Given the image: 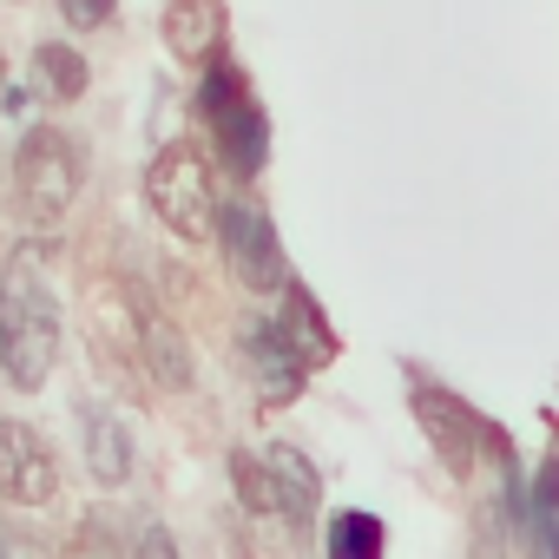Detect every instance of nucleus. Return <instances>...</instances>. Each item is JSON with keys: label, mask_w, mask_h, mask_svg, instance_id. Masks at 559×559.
I'll return each mask as SVG.
<instances>
[{"label": "nucleus", "mask_w": 559, "mask_h": 559, "mask_svg": "<svg viewBox=\"0 0 559 559\" xmlns=\"http://www.w3.org/2000/svg\"><path fill=\"white\" fill-rule=\"evenodd\" d=\"M53 362H60V304L34 257H14L0 270V376L21 395H34L47 389Z\"/></svg>", "instance_id": "1"}, {"label": "nucleus", "mask_w": 559, "mask_h": 559, "mask_svg": "<svg viewBox=\"0 0 559 559\" xmlns=\"http://www.w3.org/2000/svg\"><path fill=\"white\" fill-rule=\"evenodd\" d=\"M86 185V152L60 126H27L14 152V211L27 224H60Z\"/></svg>", "instance_id": "2"}, {"label": "nucleus", "mask_w": 559, "mask_h": 559, "mask_svg": "<svg viewBox=\"0 0 559 559\" xmlns=\"http://www.w3.org/2000/svg\"><path fill=\"white\" fill-rule=\"evenodd\" d=\"M145 204H152V217H158L171 237H211L224 198H217V178H211L204 152L165 145V152L145 165Z\"/></svg>", "instance_id": "3"}, {"label": "nucleus", "mask_w": 559, "mask_h": 559, "mask_svg": "<svg viewBox=\"0 0 559 559\" xmlns=\"http://www.w3.org/2000/svg\"><path fill=\"white\" fill-rule=\"evenodd\" d=\"M198 112L211 119L230 178H257V171H263V152H270V145H263L270 126H263V106L243 93V73H237L230 60H211V67H204V80H198Z\"/></svg>", "instance_id": "4"}, {"label": "nucleus", "mask_w": 559, "mask_h": 559, "mask_svg": "<svg viewBox=\"0 0 559 559\" xmlns=\"http://www.w3.org/2000/svg\"><path fill=\"white\" fill-rule=\"evenodd\" d=\"M211 237H217V250H224V263L237 270V284H243V290H257V297H284V290H290V263H284V243H276L263 204H250V198H224Z\"/></svg>", "instance_id": "5"}, {"label": "nucleus", "mask_w": 559, "mask_h": 559, "mask_svg": "<svg viewBox=\"0 0 559 559\" xmlns=\"http://www.w3.org/2000/svg\"><path fill=\"white\" fill-rule=\"evenodd\" d=\"M60 493V461L40 428L27 421H0V500L14 507H47Z\"/></svg>", "instance_id": "6"}, {"label": "nucleus", "mask_w": 559, "mask_h": 559, "mask_svg": "<svg viewBox=\"0 0 559 559\" xmlns=\"http://www.w3.org/2000/svg\"><path fill=\"white\" fill-rule=\"evenodd\" d=\"M237 349H243V362H250L263 402H297V389H304V376H310V356L297 349V336L284 330V317H257V323L237 336Z\"/></svg>", "instance_id": "7"}, {"label": "nucleus", "mask_w": 559, "mask_h": 559, "mask_svg": "<svg viewBox=\"0 0 559 559\" xmlns=\"http://www.w3.org/2000/svg\"><path fill=\"white\" fill-rule=\"evenodd\" d=\"M415 421H421V435L435 441V454H441L454 474L474 467V454H480V441H487V421H480L467 402H454V395H441V389H415Z\"/></svg>", "instance_id": "8"}, {"label": "nucleus", "mask_w": 559, "mask_h": 559, "mask_svg": "<svg viewBox=\"0 0 559 559\" xmlns=\"http://www.w3.org/2000/svg\"><path fill=\"white\" fill-rule=\"evenodd\" d=\"M73 421H80L86 474H93L99 487H126V480H132V428H126V421H119L106 402H86V395H80Z\"/></svg>", "instance_id": "9"}, {"label": "nucleus", "mask_w": 559, "mask_h": 559, "mask_svg": "<svg viewBox=\"0 0 559 559\" xmlns=\"http://www.w3.org/2000/svg\"><path fill=\"white\" fill-rule=\"evenodd\" d=\"M263 461H270V474H276V520L310 526V520H317V500H323V480H317V467L304 461V448L270 441Z\"/></svg>", "instance_id": "10"}, {"label": "nucleus", "mask_w": 559, "mask_h": 559, "mask_svg": "<svg viewBox=\"0 0 559 559\" xmlns=\"http://www.w3.org/2000/svg\"><path fill=\"white\" fill-rule=\"evenodd\" d=\"M139 362H145V369H152V382H158V389H171V395H178V389H191V376H198V369H191L185 336H178L158 310H145V304H139Z\"/></svg>", "instance_id": "11"}, {"label": "nucleus", "mask_w": 559, "mask_h": 559, "mask_svg": "<svg viewBox=\"0 0 559 559\" xmlns=\"http://www.w3.org/2000/svg\"><path fill=\"white\" fill-rule=\"evenodd\" d=\"M86 86H93V67H86V53H73L67 40H40V47H34V93H40V99H53V106H73Z\"/></svg>", "instance_id": "12"}, {"label": "nucleus", "mask_w": 559, "mask_h": 559, "mask_svg": "<svg viewBox=\"0 0 559 559\" xmlns=\"http://www.w3.org/2000/svg\"><path fill=\"white\" fill-rule=\"evenodd\" d=\"M217 34H224V8L217 0H171L165 8V40H171V53H211L217 47Z\"/></svg>", "instance_id": "13"}, {"label": "nucleus", "mask_w": 559, "mask_h": 559, "mask_svg": "<svg viewBox=\"0 0 559 559\" xmlns=\"http://www.w3.org/2000/svg\"><path fill=\"white\" fill-rule=\"evenodd\" d=\"M230 487H237V500L250 507V513H270L276 520V474H270V461H263V448L257 454H230Z\"/></svg>", "instance_id": "14"}, {"label": "nucleus", "mask_w": 559, "mask_h": 559, "mask_svg": "<svg viewBox=\"0 0 559 559\" xmlns=\"http://www.w3.org/2000/svg\"><path fill=\"white\" fill-rule=\"evenodd\" d=\"M330 552L336 559H376L382 552V520L376 513H336L330 520Z\"/></svg>", "instance_id": "15"}, {"label": "nucleus", "mask_w": 559, "mask_h": 559, "mask_svg": "<svg viewBox=\"0 0 559 559\" xmlns=\"http://www.w3.org/2000/svg\"><path fill=\"white\" fill-rule=\"evenodd\" d=\"M284 297H290V310H284V330L297 336V349H304L310 362H330V349H336V343H330V330H323L317 304H310L304 290H284Z\"/></svg>", "instance_id": "16"}, {"label": "nucleus", "mask_w": 559, "mask_h": 559, "mask_svg": "<svg viewBox=\"0 0 559 559\" xmlns=\"http://www.w3.org/2000/svg\"><path fill=\"white\" fill-rule=\"evenodd\" d=\"M533 520H539V546H546V552H559V467H546V474H539Z\"/></svg>", "instance_id": "17"}, {"label": "nucleus", "mask_w": 559, "mask_h": 559, "mask_svg": "<svg viewBox=\"0 0 559 559\" xmlns=\"http://www.w3.org/2000/svg\"><path fill=\"white\" fill-rule=\"evenodd\" d=\"M112 8H119V0H60V14H67V27H80V34L106 27V21H112Z\"/></svg>", "instance_id": "18"}, {"label": "nucleus", "mask_w": 559, "mask_h": 559, "mask_svg": "<svg viewBox=\"0 0 559 559\" xmlns=\"http://www.w3.org/2000/svg\"><path fill=\"white\" fill-rule=\"evenodd\" d=\"M0 99H8V60H0Z\"/></svg>", "instance_id": "19"}]
</instances>
